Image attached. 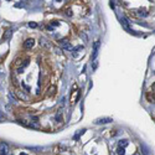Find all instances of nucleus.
<instances>
[{
  "label": "nucleus",
  "instance_id": "nucleus-1",
  "mask_svg": "<svg viewBox=\"0 0 155 155\" xmlns=\"http://www.w3.org/2000/svg\"><path fill=\"white\" fill-rule=\"evenodd\" d=\"M58 42H60V46H61L63 50H67V51H72V50H73L72 45H71V44L68 42V40H67V39H65V40H60Z\"/></svg>",
  "mask_w": 155,
  "mask_h": 155
},
{
  "label": "nucleus",
  "instance_id": "nucleus-2",
  "mask_svg": "<svg viewBox=\"0 0 155 155\" xmlns=\"http://www.w3.org/2000/svg\"><path fill=\"white\" fill-rule=\"evenodd\" d=\"M99 47H100V41H96L93 46V52H92V60H96L98 56V51H99Z\"/></svg>",
  "mask_w": 155,
  "mask_h": 155
},
{
  "label": "nucleus",
  "instance_id": "nucleus-3",
  "mask_svg": "<svg viewBox=\"0 0 155 155\" xmlns=\"http://www.w3.org/2000/svg\"><path fill=\"white\" fill-rule=\"evenodd\" d=\"M111 122H113L112 118H99L94 121V124H108Z\"/></svg>",
  "mask_w": 155,
  "mask_h": 155
},
{
  "label": "nucleus",
  "instance_id": "nucleus-4",
  "mask_svg": "<svg viewBox=\"0 0 155 155\" xmlns=\"http://www.w3.org/2000/svg\"><path fill=\"white\" fill-rule=\"evenodd\" d=\"M34 45H35L34 39H27L25 42H24V47H25V49H31V47H34Z\"/></svg>",
  "mask_w": 155,
  "mask_h": 155
},
{
  "label": "nucleus",
  "instance_id": "nucleus-5",
  "mask_svg": "<svg viewBox=\"0 0 155 155\" xmlns=\"http://www.w3.org/2000/svg\"><path fill=\"white\" fill-rule=\"evenodd\" d=\"M8 153V144L5 143H0V154H6Z\"/></svg>",
  "mask_w": 155,
  "mask_h": 155
},
{
  "label": "nucleus",
  "instance_id": "nucleus-6",
  "mask_svg": "<svg viewBox=\"0 0 155 155\" xmlns=\"http://www.w3.org/2000/svg\"><path fill=\"white\" fill-rule=\"evenodd\" d=\"M129 144V141L127 139H121L118 141V148H123V149H126V146Z\"/></svg>",
  "mask_w": 155,
  "mask_h": 155
},
{
  "label": "nucleus",
  "instance_id": "nucleus-7",
  "mask_svg": "<svg viewBox=\"0 0 155 155\" xmlns=\"http://www.w3.org/2000/svg\"><path fill=\"white\" fill-rule=\"evenodd\" d=\"M11 32H13V30H11V29H9L8 31H6V34H5L4 36H3V42H4V41H6V40H9V39H10V36H11Z\"/></svg>",
  "mask_w": 155,
  "mask_h": 155
},
{
  "label": "nucleus",
  "instance_id": "nucleus-8",
  "mask_svg": "<svg viewBox=\"0 0 155 155\" xmlns=\"http://www.w3.org/2000/svg\"><path fill=\"white\" fill-rule=\"evenodd\" d=\"M117 153H118V155H126V149L118 148V149H117Z\"/></svg>",
  "mask_w": 155,
  "mask_h": 155
},
{
  "label": "nucleus",
  "instance_id": "nucleus-9",
  "mask_svg": "<svg viewBox=\"0 0 155 155\" xmlns=\"http://www.w3.org/2000/svg\"><path fill=\"white\" fill-rule=\"evenodd\" d=\"M40 41H41V45H42V46H44V45H45V46H50L49 44H47V40H46V39H41Z\"/></svg>",
  "mask_w": 155,
  "mask_h": 155
},
{
  "label": "nucleus",
  "instance_id": "nucleus-10",
  "mask_svg": "<svg viewBox=\"0 0 155 155\" xmlns=\"http://www.w3.org/2000/svg\"><path fill=\"white\" fill-rule=\"evenodd\" d=\"M9 98H10L11 100H13V99H14V103L16 102V98H15V97L13 96V92H10V93H9Z\"/></svg>",
  "mask_w": 155,
  "mask_h": 155
},
{
  "label": "nucleus",
  "instance_id": "nucleus-11",
  "mask_svg": "<svg viewBox=\"0 0 155 155\" xmlns=\"http://www.w3.org/2000/svg\"><path fill=\"white\" fill-rule=\"evenodd\" d=\"M81 39L85 40V42H87V40H88L87 39V35H85V34H81Z\"/></svg>",
  "mask_w": 155,
  "mask_h": 155
},
{
  "label": "nucleus",
  "instance_id": "nucleus-12",
  "mask_svg": "<svg viewBox=\"0 0 155 155\" xmlns=\"http://www.w3.org/2000/svg\"><path fill=\"white\" fill-rule=\"evenodd\" d=\"M29 26L30 27H37V24L36 22H29Z\"/></svg>",
  "mask_w": 155,
  "mask_h": 155
},
{
  "label": "nucleus",
  "instance_id": "nucleus-13",
  "mask_svg": "<svg viewBox=\"0 0 155 155\" xmlns=\"http://www.w3.org/2000/svg\"><path fill=\"white\" fill-rule=\"evenodd\" d=\"M133 155H141V154H140V153H139V151H136V153H134V154H133Z\"/></svg>",
  "mask_w": 155,
  "mask_h": 155
},
{
  "label": "nucleus",
  "instance_id": "nucleus-14",
  "mask_svg": "<svg viewBox=\"0 0 155 155\" xmlns=\"http://www.w3.org/2000/svg\"><path fill=\"white\" fill-rule=\"evenodd\" d=\"M20 155H27V154H24V153H21V154H20Z\"/></svg>",
  "mask_w": 155,
  "mask_h": 155
},
{
  "label": "nucleus",
  "instance_id": "nucleus-15",
  "mask_svg": "<svg viewBox=\"0 0 155 155\" xmlns=\"http://www.w3.org/2000/svg\"><path fill=\"white\" fill-rule=\"evenodd\" d=\"M3 155H8V153H6V154H3Z\"/></svg>",
  "mask_w": 155,
  "mask_h": 155
}]
</instances>
